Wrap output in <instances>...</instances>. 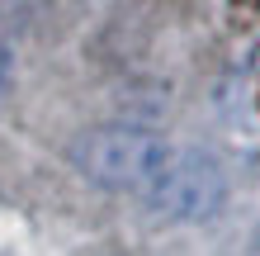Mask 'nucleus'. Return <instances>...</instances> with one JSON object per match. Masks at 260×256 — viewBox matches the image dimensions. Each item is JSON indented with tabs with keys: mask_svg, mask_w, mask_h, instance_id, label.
I'll return each instance as SVG.
<instances>
[{
	"mask_svg": "<svg viewBox=\"0 0 260 256\" xmlns=\"http://www.w3.org/2000/svg\"><path fill=\"white\" fill-rule=\"evenodd\" d=\"M147 204L161 218L175 223H208L222 214L227 204V176L222 161L199 152V147H171L161 161V171L151 176V185L142 190Z\"/></svg>",
	"mask_w": 260,
	"mask_h": 256,
	"instance_id": "2",
	"label": "nucleus"
},
{
	"mask_svg": "<svg viewBox=\"0 0 260 256\" xmlns=\"http://www.w3.org/2000/svg\"><path fill=\"white\" fill-rule=\"evenodd\" d=\"M10 81V48H5V38H0V86Z\"/></svg>",
	"mask_w": 260,
	"mask_h": 256,
	"instance_id": "4",
	"label": "nucleus"
},
{
	"mask_svg": "<svg viewBox=\"0 0 260 256\" xmlns=\"http://www.w3.org/2000/svg\"><path fill=\"white\" fill-rule=\"evenodd\" d=\"M34 5L38 0H0V34H5V29H24Z\"/></svg>",
	"mask_w": 260,
	"mask_h": 256,
	"instance_id": "3",
	"label": "nucleus"
},
{
	"mask_svg": "<svg viewBox=\"0 0 260 256\" xmlns=\"http://www.w3.org/2000/svg\"><path fill=\"white\" fill-rule=\"evenodd\" d=\"M166 138H156L151 128H137V124H104V128H90L76 138L71 147V161L90 185L100 190H147L151 176L161 171L166 161Z\"/></svg>",
	"mask_w": 260,
	"mask_h": 256,
	"instance_id": "1",
	"label": "nucleus"
}]
</instances>
